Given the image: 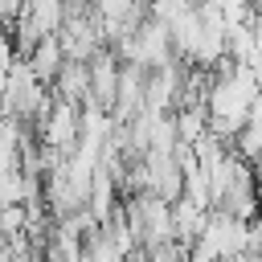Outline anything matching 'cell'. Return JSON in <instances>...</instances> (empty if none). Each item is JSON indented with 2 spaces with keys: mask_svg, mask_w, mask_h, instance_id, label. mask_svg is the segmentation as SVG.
Masks as SVG:
<instances>
[{
  "mask_svg": "<svg viewBox=\"0 0 262 262\" xmlns=\"http://www.w3.org/2000/svg\"><path fill=\"white\" fill-rule=\"evenodd\" d=\"M49 90H53V98H61V102L86 106V102H90V66H86V61H66Z\"/></svg>",
  "mask_w": 262,
  "mask_h": 262,
  "instance_id": "obj_1",
  "label": "cell"
},
{
  "mask_svg": "<svg viewBox=\"0 0 262 262\" xmlns=\"http://www.w3.org/2000/svg\"><path fill=\"white\" fill-rule=\"evenodd\" d=\"M70 57H66V49H61V41H57V33L53 37H45L37 49H33V57H29V66H33V74L45 82V86H53V78L61 74V66H66Z\"/></svg>",
  "mask_w": 262,
  "mask_h": 262,
  "instance_id": "obj_2",
  "label": "cell"
},
{
  "mask_svg": "<svg viewBox=\"0 0 262 262\" xmlns=\"http://www.w3.org/2000/svg\"><path fill=\"white\" fill-rule=\"evenodd\" d=\"M192 4H196V0H192Z\"/></svg>",
  "mask_w": 262,
  "mask_h": 262,
  "instance_id": "obj_3",
  "label": "cell"
}]
</instances>
